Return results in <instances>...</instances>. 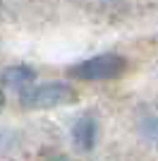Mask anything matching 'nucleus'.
Wrapping results in <instances>:
<instances>
[{
    "instance_id": "0eeeda50",
    "label": "nucleus",
    "mask_w": 158,
    "mask_h": 161,
    "mask_svg": "<svg viewBox=\"0 0 158 161\" xmlns=\"http://www.w3.org/2000/svg\"><path fill=\"white\" fill-rule=\"evenodd\" d=\"M0 106H3V99H0Z\"/></svg>"
},
{
    "instance_id": "423d86ee",
    "label": "nucleus",
    "mask_w": 158,
    "mask_h": 161,
    "mask_svg": "<svg viewBox=\"0 0 158 161\" xmlns=\"http://www.w3.org/2000/svg\"><path fill=\"white\" fill-rule=\"evenodd\" d=\"M55 161H65V159H55Z\"/></svg>"
},
{
    "instance_id": "f03ea898",
    "label": "nucleus",
    "mask_w": 158,
    "mask_h": 161,
    "mask_svg": "<svg viewBox=\"0 0 158 161\" xmlns=\"http://www.w3.org/2000/svg\"><path fill=\"white\" fill-rule=\"evenodd\" d=\"M74 99V89L67 82H46L22 94V106L26 108H55L70 103Z\"/></svg>"
},
{
    "instance_id": "7ed1b4c3",
    "label": "nucleus",
    "mask_w": 158,
    "mask_h": 161,
    "mask_svg": "<svg viewBox=\"0 0 158 161\" xmlns=\"http://www.w3.org/2000/svg\"><path fill=\"white\" fill-rule=\"evenodd\" d=\"M96 132H98V130H96V120H93L91 115H82L72 128L74 147L82 149V152L93 149V144H96Z\"/></svg>"
},
{
    "instance_id": "f257e3e1",
    "label": "nucleus",
    "mask_w": 158,
    "mask_h": 161,
    "mask_svg": "<svg viewBox=\"0 0 158 161\" xmlns=\"http://www.w3.org/2000/svg\"><path fill=\"white\" fill-rule=\"evenodd\" d=\"M125 58L118 53H101L93 58L77 63L70 67V75L77 80H86V82H98V80H115L125 72Z\"/></svg>"
},
{
    "instance_id": "39448f33",
    "label": "nucleus",
    "mask_w": 158,
    "mask_h": 161,
    "mask_svg": "<svg viewBox=\"0 0 158 161\" xmlns=\"http://www.w3.org/2000/svg\"><path fill=\"white\" fill-rule=\"evenodd\" d=\"M139 132L146 142L158 144V115H146L144 120L139 123Z\"/></svg>"
},
{
    "instance_id": "20e7f679",
    "label": "nucleus",
    "mask_w": 158,
    "mask_h": 161,
    "mask_svg": "<svg viewBox=\"0 0 158 161\" xmlns=\"http://www.w3.org/2000/svg\"><path fill=\"white\" fill-rule=\"evenodd\" d=\"M34 70L31 67H26V65H12V67H7V70H3V84L10 89H14V92H22L24 94V87L26 84H31L34 82Z\"/></svg>"
}]
</instances>
